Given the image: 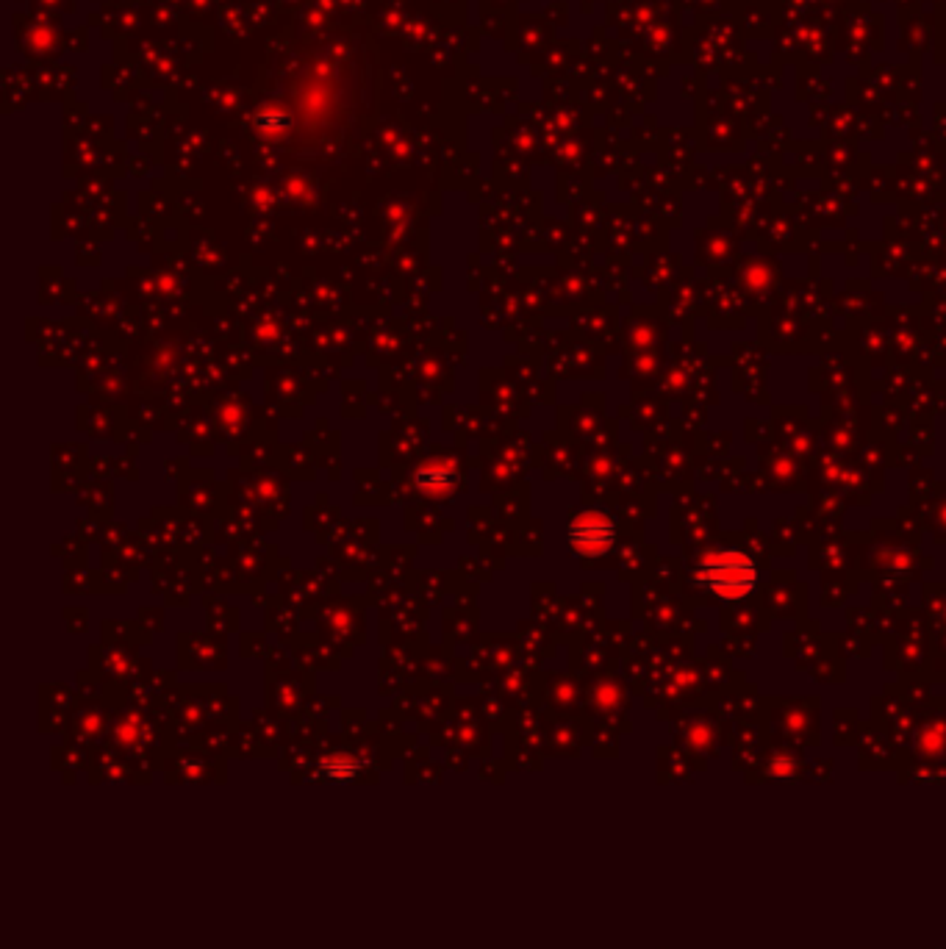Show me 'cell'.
I'll list each match as a JSON object with an SVG mask.
<instances>
[{"label": "cell", "instance_id": "cell-3", "mask_svg": "<svg viewBox=\"0 0 946 949\" xmlns=\"http://www.w3.org/2000/svg\"><path fill=\"white\" fill-rule=\"evenodd\" d=\"M453 478H455L453 472H450L447 467H442V464H428V467L419 469L417 483H419V489H422V492L442 494V492H447L450 486H453Z\"/></svg>", "mask_w": 946, "mask_h": 949}, {"label": "cell", "instance_id": "cell-1", "mask_svg": "<svg viewBox=\"0 0 946 949\" xmlns=\"http://www.w3.org/2000/svg\"><path fill=\"white\" fill-rule=\"evenodd\" d=\"M694 578L722 600H741L755 589L758 569L752 564L750 555L738 553V550H722V553L705 555L697 564Z\"/></svg>", "mask_w": 946, "mask_h": 949}, {"label": "cell", "instance_id": "cell-2", "mask_svg": "<svg viewBox=\"0 0 946 949\" xmlns=\"http://www.w3.org/2000/svg\"><path fill=\"white\" fill-rule=\"evenodd\" d=\"M566 539H569L572 553L600 555L614 544V522L605 517V514L586 511V514H580V517L569 522Z\"/></svg>", "mask_w": 946, "mask_h": 949}]
</instances>
